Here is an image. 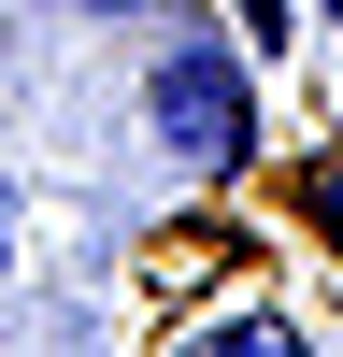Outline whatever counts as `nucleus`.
<instances>
[{"label":"nucleus","instance_id":"1","mask_svg":"<svg viewBox=\"0 0 343 357\" xmlns=\"http://www.w3.org/2000/svg\"><path fill=\"white\" fill-rule=\"evenodd\" d=\"M143 143H158L200 200L243 186L257 172V57L229 43V29H200V15L158 29V43H143Z\"/></svg>","mask_w":343,"mask_h":357},{"label":"nucleus","instance_id":"2","mask_svg":"<svg viewBox=\"0 0 343 357\" xmlns=\"http://www.w3.org/2000/svg\"><path fill=\"white\" fill-rule=\"evenodd\" d=\"M229 43H243V57H286V43H300V0H243V15H229Z\"/></svg>","mask_w":343,"mask_h":357},{"label":"nucleus","instance_id":"3","mask_svg":"<svg viewBox=\"0 0 343 357\" xmlns=\"http://www.w3.org/2000/svg\"><path fill=\"white\" fill-rule=\"evenodd\" d=\"M200 343H229V357H286L300 329H286V314H229V329H200Z\"/></svg>","mask_w":343,"mask_h":357},{"label":"nucleus","instance_id":"4","mask_svg":"<svg viewBox=\"0 0 343 357\" xmlns=\"http://www.w3.org/2000/svg\"><path fill=\"white\" fill-rule=\"evenodd\" d=\"M300 215L329 229V257H343V172H300Z\"/></svg>","mask_w":343,"mask_h":357},{"label":"nucleus","instance_id":"5","mask_svg":"<svg viewBox=\"0 0 343 357\" xmlns=\"http://www.w3.org/2000/svg\"><path fill=\"white\" fill-rule=\"evenodd\" d=\"M57 15H172V0H57Z\"/></svg>","mask_w":343,"mask_h":357},{"label":"nucleus","instance_id":"6","mask_svg":"<svg viewBox=\"0 0 343 357\" xmlns=\"http://www.w3.org/2000/svg\"><path fill=\"white\" fill-rule=\"evenodd\" d=\"M0 286H15V200H0Z\"/></svg>","mask_w":343,"mask_h":357},{"label":"nucleus","instance_id":"7","mask_svg":"<svg viewBox=\"0 0 343 357\" xmlns=\"http://www.w3.org/2000/svg\"><path fill=\"white\" fill-rule=\"evenodd\" d=\"M314 29H329V43H343V0H314Z\"/></svg>","mask_w":343,"mask_h":357}]
</instances>
